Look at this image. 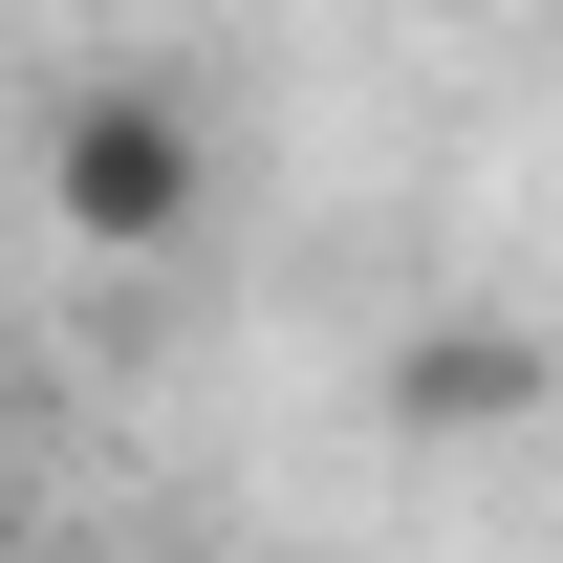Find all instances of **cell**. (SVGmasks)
<instances>
[{"label": "cell", "instance_id": "2", "mask_svg": "<svg viewBox=\"0 0 563 563\" xmlns=\"http://www.w3.org/2000/svg\"><path fill=\"white\" fill-rule=\"evenodd\" d=\"M390 412L412 433H520L542 412V347H520V325H412V347H390Z\"/></svg>", "mask_w": 563, "mask_h": 563}, {"label": "cell", "instance_id": "1", "mask_svg": "<svg viewBox=\"0 0 563 563\" xmlns=\"http://www.w3.org/2000/svg\"><path fill=\"white\" fill-rule=\"evenodd\" d=\"M44 217H66L87 261H174V239L217 217V131H196V87H152V66L66 87V109H44Z\"/></svg>", "mask_w": 563, "mask_h": 563}]
</instances>
